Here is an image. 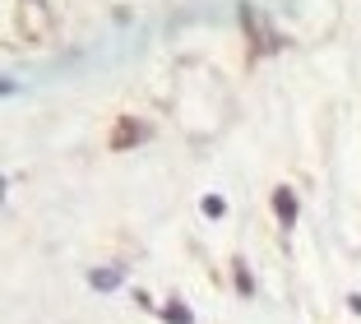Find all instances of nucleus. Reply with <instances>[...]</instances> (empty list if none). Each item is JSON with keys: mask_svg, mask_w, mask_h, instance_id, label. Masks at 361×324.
<instances>
[{"mask_svg": "<svg viewBox=\"0 0 361 324\" xmlns=\"http://www.w3.org/2000/svg\"><path fill=\"white\" fill-rule=\"evenodd\" d=\"M204 213H208V218H222V213H227V204H222L218 195H208V200H204Z\"/></svg>", "mask_w": 361, "mask_h": 324, "instance_id": "7ed1b4c3", "label": "nucleus"}, {"mask_svg": "<svg viewBox=\"0 0 361 324\" xmlns=\"http://www.w3.org/2000/svg\"><path fill=\"white\" fill-rule=\"evenodd\" d=\"M273 209H278V218H283L287 227L297 222V200H292V190H278V195H273Z\"/></svg>", "mask_w": 361, "mask_h": 324, "instance_id": "f257e3e1", "label": "nucleus"}, {"mask_svg": "<svg viewBox=\"0 0 361 324\" xmlns=\"http://www.w3.org/2000/svg\"><path fill=\"white\" fill-rule=\"evenodd\" d=\"M116 283H121V269H97V274H93V287H102V292L116 287Z\"/></svg>", "mask_w": 361, "mask_h": 324, "instance_id": "f03ea898", "label": "nucleus"}]
</instances>
